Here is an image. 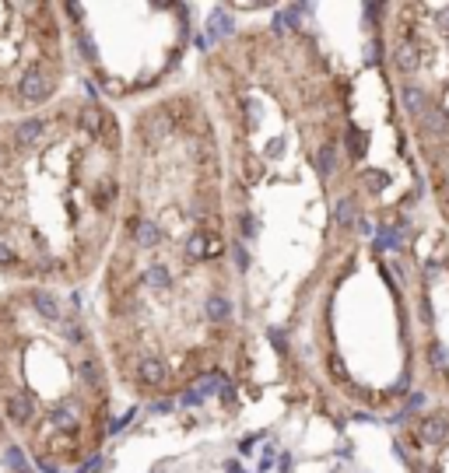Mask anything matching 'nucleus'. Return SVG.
Wrapping results in <instances>:
<instances>
[{
	"instance_id": "obj_9",
	"label": "nucleus",
	"mask_w": 449,
	"mask_h": 473,
	"mask_svg": "<svg viewBox=\"0 0 449 473\" xmlns=\"http://www.w3.org/2000/svg\"><path fill=\"white\" fill-rule=\"evenodd\" d=\"M137 379H141L144 386H162V382H165V361H158V358H141Z\"/></svg>"
},
{
	"instance_id": "obj_5",
	"label": "nucleus",
	"mask_w": 449,
	"mask_h": 473,
	"mask_svg": "<svg viewBox=\"0 0 449 473\" xmlns=\"http://www.w3.org/2000/svg\"><path fill=\"white\" fill-rule=\"evenodd\" d=\"M418 133H421V140H446V133H449V116H446V109H439V105H432L421 119H418Z\"/></svg>"
},
{
	"instance_id": "obj_25",
	"label": "nucleus",
	"mask_w": 449,
	"mask_h": 473,
	"mask_svg": "<svg viewBox=\"0 0 449 473\" xmlns=\"http://www.w3.org/2000/svg\"><path fill=\"white\" fill-rule=\"evenodd\" d=\"M0 161H4V154H0Z\"/></svg>"
},
{
	"instance_id": "obj_12",
	"label": "nucleus",
	"mask_w": 449,
	"mask_h": 473,
	"mask_svg": "<svg viewBox=\"0 0 449 473\" xmlns=\"http://www.w3.org/2000/svg\"><path fill=\"white\" fill-rule=\"evenodd\" d=\"M78 123H81V130H85L88 137H99V133H102L106 116H102V109H99V105H85V109H81V116H78Z\"/></svg>"
},
{
	"instance_id": "obj_23",
	"label": "nucleus",
	"mask_w": 449,
	"mask_h": 473,
	"mask_svg": "<svg viewBox=\"0 0 449 473\" xmlns=\"http://www.w3.org/2000/svg\"><path fill=\"white\" fill-rule=\"evenodd\" d=\"M236 263H239V267H246V263H250V256H246V249H243V246H236Z\"/></svg>"
},
{
	"instance_id": "obj_17",
	"label": "nucleus",
	"mask_w": 449,
	"mask_h": 473,
	"mask_svg": "<svg viewBox=\"0 0 449 473\" xmlns=\"http://www.w3.org/2000/svg\"><path fill=\"white\" fill-rule=\"evenodd\" d=\"M365 147H369V144H365V133L351 130V133H348V151H351L355 158H362V154H365Z\"/></svg>"
},
{
	"instance_id": "obj_16",
	"label": "nucleus",
	"mask_w": 449,
	"mask_h": 473,
	"mask_svg": "<svg viewBox=\"0 0 449 473\" xmlns=\"http://www.w3.org/2000/svg\"><path fill=\"white\" fill-rule=\"evenodd\" d=\"M355 221H362V217H358V207H355L351 196H344V200L337 203V224H341V228H351Z\"/></svg>"
},
{
	"instance_id": "obj_4",
	"label": "nucleus",
	"mask_w": 449,
	"mask_h": 473,
	"mask_svg": "<svg viewBox=\"0 0 449 473\" xmlns=\"http://www.w3.org/2000/svg\"><path fill=\"white\" fill-rule=\"evenodd\" d=\"M53 88H57L53 74L32 71V74H25V81H22V99H29V102H46V99L53 95Z\"/></svg>"
},
{
	"instance_id": "obj_7",
	"label": "nucleus",
	"mask_w": 449,
	"mask_h": 473,
	"mask_svg": "<svg viewBox=\"0 0 449 473\" xmlns=\"http://www.w3.org/2000/svg\"><path fill=\"white\" fill-rule=\"evenodd\" d=\"M400 102H404V112H411L414 119H421V116L432 109L425 88H418L414 81H404V85H400Z\"/></svg>"
},
{
	"instance_id": "obj_13",
	"label": "nucleus",
	"mask_w": 449,
	"mask_h": 473,
	"mask_svg": "<svg viewBox=\"0 0 449 473\" xmlns=\"http://www.w3.org/2000/svg\"><path fill=\"white\" fill-rule=\"evenodd\" d=\"M204 316H207L211 323H224V319L232 316V302H229V298H221V295H214V298H207Z\"/></svg>"
},
{
	"instance_id": "obj_6",
	"label": "nucleus",
	"mask_w": 449,
	"mask_h": 473,
	"mask_svg": "<svg viewBox=\"0 0 449 473\" xmlns=\"http://www.w3.org/2000/svg\"><path fill=\"white\" fill-rule=\"evenodd\" d=\"M169 130H172V119H169V112H165V105L162 109H155V112H148L141 123H137V133L144 137V140H165L169 137Z\"/></svg>"
},
{
	"instance_id": "obj_15",
	"label": "nucleus",
	"mask_w": 449,
	"mask_h": 473,
	"mask_svg": "<svg viewBox=\"0 0 449 473\" xmlns=\"http://www.w3.org/2000/svg\"><path fill=\"white\" fill-rule=\"evenodd\" d=\"M43 126H46L43 119H25V123L15 126V140H18V144H32V140L43 133Z\"/></svg>"
},
{
	"instance_id": "obj_10",
	"label": "nucleus",
	"mask_w": 449,
	"mask_h": 473,
	"mask_svg": "<svg viewBox=\"0 0 449 473\" xmlns=\"http://www.w3.org/2000/svg\"><path fill=\"white\" fill-rule=\"evenodd\" d=\"M141 284L151 288V291H165V288H172V274H169V267L155 263V267H148V270L141 274Z\"/></svg>"
},
{
	"instance_id": "obj_18",
	"label": "nucleus",
	"mask_w": 449,
	"mask_h": 473,
	"mask_svg": "<svg viewBox=\"0 0 449 473\" xmlns=\"http://www.w3.org/2000/svg\"><path fill=\"white\" fill-rule=\"evenodd\" d=\"M362 182H365L372 193H379V189L390 182V175H386V172H365V175H362Z\"/></svg>"
},
{
	"instance_id": "obj_8",
	"label": "nucleus",
	"mask_w": 449,
	"mask_h": 473,
	"mask_svg": "<svg viewBox=\"0 0 449 473\" xmlns=\"http://www.w3.org/2000/svg\"><path fill=\"white\" fill-rule=\"evenodd\" d=\"M130 231H134V242H137L141 249H155V246L162 242V231H158L155 221H134Z\"/></svg>"
},
{
	"instance_id": "obj_22",
	"label": "nucleus",
	"mask_w": 449,
	"mask_h": 473,
	"mask_svg": "<svg viewBox=\"0 0 449 473\" xmlns=\"http://www.w3.org/2000/svg\"><path fill=\"white\" fill-rule=\"evenodd\" d=\"M243 231L246 235H257V217H243Z\"/></svg>"
},
{
	"instance_id": "obj_21",
	"label": "nucleus",
	"mask_w": 449,
	"mask_h": 473,
	"mask_svg": "<svg viewBox=\"0 0 449 473\" xmlns=\"http://www.w3.org/2000/svg\"><path fill=\"white\" fill-rule=\"evenodd\" d=\"M8 263H15V249L8 242H0V267H8Z\"/></svg>"
},
{
	"instance_id": "obj_1",
	"label": "nucleus",
	"mask_w": 449,
	"mask_h": 473,
	"mask_svg": "<svg viewBox=\"0 0 449 473\" xmlns=\"http://www.w3.org/2000/svg\"><path fill=\"white\" fill-rule=\"evenodd\" d=\"M224 253V239L214 231V228H200L186 239V256L190 260H214Z\"/></svg>"
},
{
	"instance_id": "obj_3",
	"label": "nucleus",
	"mask_w": 449,
	"mask_h": 473,
	"mask_svg": "<svg viewBox=\"0 0 449 473\" xmlns=\"http://www.w3.org/2000/svg\"><path fill=\"white\" fill-rule=\"evenodd\" d=\"M418 438H421L425 445H432V449L446 445V438H449V417H446L442 410L425 414V417H421V424H418Z\"/></svg>"
},
{
	"instance_id": "obj_24",
	"label": "nucleus",
	"mask_w": 449,
	"mask_h": 473,
	"mask_svg": "<svg viewBox=\"0 0 449 473\" xmlns=\"http://www.w3.org/2000/svg\"><path fill=\"white\" fill-rule=\"evenodd\" d=\"M358 231H362V235H372V224H369V217H362V224H358Z\"/></svg>"
},
{
	"instance_id": "obj_11",
	"label": "nucleus",
	"mask_w": 449,
	"mask_h": 473,
	"mask_svg": "<svg viewBox=\"0 0 449 473\" xmlns=\"http://www.w3.org/2000/svg\"><path fill=\"white\" fill-rule=\"evenodd\" d=\"M8 417H11V424H29L32 421V400L29 396H8Z\"/></svg>"
},
{
	"instance_id": "obj_20",
	"label": "nucleus",
	"mask_w": 449,
	"mask_h": 473,
	"mask_svg": "<svg viewBox=\"0 0 449 473\" xmlns=\"http://www.w3.org/2000/svg\"><path fill=\"white\" fill-rule=\"evenodd\" d=\"M428 358H432V365L442 368V365H446V347H442V344H432V347H428Z\"/></svg>"
},
{
	"instance_id": "obj_2",
	"label": "nucleus",
	"mask_w": 449,
	"mask_h": 473,
	"mask_svg": "<svg viewBox=\"0 0 449 473\" xmlns=\"http://www.w3.org/2000/svg\"><path fill=\"white\" fill-rule=\"evenodd\" d=\"M428 60V43H414V39H404L393 46V67L400 74H414L421 64Z\"/></svg>"
},
{
	"instance_id": "obj_14",
	"label": "nucleus",
	"mask_w": 449,
	"mask_h": 473,
	"mask_svg": "<svg viewBox=\"0 0 449 473\" xmlns=\"http://www.w3.org/2000/svg\"><path fill=\"white\" fill-rule=\"evenodd\" d=\"M316 168H320L323 179L334 175V168H337V147H334V144H323V147L316 151Z\"/></svg>"
},
{
	"instance_id": "obj_19",
	"label": "nucleus",
	"mask_w": 449,
	"mask_h": 473,
	"mask_svg": "<svg viewBox=\"0 0 449 473\" xmlns=\"http://www.w3.org/2000/svg\"><path fill=\"white\" fill-rule=\"evenodd\" d=\"M435 32L449 39V8H442V11L435 15Z\"/></svg>"
}]
</instances>
